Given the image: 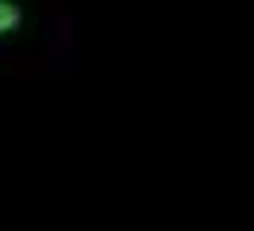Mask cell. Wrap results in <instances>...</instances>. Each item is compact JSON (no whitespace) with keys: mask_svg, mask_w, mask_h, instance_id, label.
I'll return each mask as SVG.
<instances>
[{"mask_svg":"<svg viewBox=\"0 0 254 231\" xmlns=\"http://www.w3.org/2000/svg\"><path fill=\"white\" fill-rule=\"evenodd\" d=\"M19 27V8L15 4H8V0H0V34H8Z\"/></svg>","mask_w":254,"mask_h":231,"instance_id":"obj_1","label":"cell"}]
</instances>
